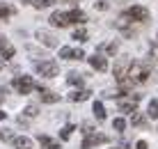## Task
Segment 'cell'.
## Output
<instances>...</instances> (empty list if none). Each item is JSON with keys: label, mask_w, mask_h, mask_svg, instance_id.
Here are the masks:
<instances>
[{"label": "cell", "mask_w": 158, "mask_h": 149, "mask_svg": "<svg viewBox=\"0 0 158 149\" xmlns=\"http://www.w3.org/2000/svg\"><path fill=\"white\" fill-rule=\"evenodd\" d=\"M35 71L39 76H44V78H55L60 74V64L53 62V60H39V62L35 64Z\"/></svg>", "instance_id": "cell-1"}, {"label": "cell", "mask_w": 158, "mask_h": 149, "mask_svg": "<svg viewBox=\"0 0 158 149\" xmlns=\"http://www.w3.org/2000/svg\"><path fill=\"white\" fill-rule=\"evenodd\" d=\"M122 19H126V21H135V23H140V21H142V23H144V21L149 19V12H147L144 7H140V5H133V7L124 9Z\"/></svg>", "instance_id": "cell-2"}, {"label": "cell", "mask_w": 158, "mask_h": 149, "mask_svg": "<svg viewBox=\"0 0 158 149\" xmlns=\"http://www.w3.org/2000/svg\"><path fill=\"white\" fill-rule=\"evenodd\" d=\"M131 64H133V62H131V57H126V55L117 60L115 69H112V74H115L117 83H122V80H124V78H126V76H128V69H131Z\"/></svg>", "instance_id": "cell-3"}, {"label": "cell", "mask_w": 158, "mask_h": 149, "mask_svg": "<svg viewBox=\"0 0 158 149\" xmlns=\"http://www.w3.org/2000/svg\"><path fill=\"white\" fill-rule=\"evenodd\" d=\"M14 90L19 92V94H30V92L35 90L32 76H19V78H14Z\"/></svg>", "instance_id": "cell-4"}, {"label": "cell", "mask_w": 158, "mask_h": 149, "mask_svg": "<svg viewBox=\"0 0 158 149\" xmlns=\"http://www.w3.org/2000/svg\"><path fill=\"white\" fill-rule=\"evenodd\" d=\"M103 142H108V138L103 135V133H89V135H85V140H83V149H94V147H99L103 145Z\"/></svg>", "instance_id": "cell-5"}, {"label": "cell", "mask_w": 158, "mask_h": 149, "mask_svg": "<svg viewBox=\"0 0 158 149\" xmlns=\"http://www.w3.org/2000/svg\"><path fill=\"white\" fill-rule=\"evenodd\" d=\"M37 39H39L44 46H48V48H57V37L53 35V32H48V30H37Z\"/></svg>", "instance_id": "cell-6"}, {"label": "cell", "mask_w": 158, "mask_h": 149, "mask_svg": "<svg viewBox=\"0 0 158 149\" xmlns=\"http://www.w3.org/2000/svg\"><path fill=\"white\" fill-rule=\"evenodd\" d=\"M138 94H133V92H131V96L128 99H122V101H119V110H122V113H135V106H138Z\"/></svg>", "instance_id": "cell-7"}, {"label": "cell", "mask_w": 158, "mask_h": 149, "mask_svg": "<svg viewBox=\"0 0 158 149\" xmlns=\"http://www.w3.org/2000/svg\"><path fill=\"white\" fill-rule=\"evenodd\" d=\"M60 57H64V60H85V53L80 51V48L64 46V48H60Z\"/></svg>", "instance_id": "cell-8"}, {"label": "cell", "mask_w": 158, "mask_h": 149, "mask_svg": "<svg viewBox=\"0 0 158 149\" xmlns=\"http://www.w3.org/2000/svg\"><path fill=\"white\" fill-rule=\"evenodd\" d=\"M0 55H2L5 60H12L14 57V46L9 44V39L5 35H0Z\"/></svg>", "instance_id": "cell-9"}, {"label": "cell", "mask_w": 158, "mask_h": 149, "mask_svg": "<svg viewBox=\"0 0 158 149\" xmlns=\"http://www.w3.org/2000/svg\"><path fill=\"white\" fill-rule=\"evenodd\" d=\"M87 62H89L96 71H106V69H108V60L103 57V55H99V53L92 55V57H87Z\"/></svg>", "instance_id": "cell-10"}, {"label": "cell", "mask_w": 158, "mask_h": 149, "mask_svg": "<svg viewBox=\"0 0 158 149\" xmlns=\"http://www.w3.org/2000/svg\"><path fill=\"white\" fill-rule=\"evenodd\" d=\"M67 21L69 23H85L87 16H85L83 9H71V12H67Z\"/></svg>", "instance_id": "cell-11"}, {"label": "cell", "mask_w": 158, "mask_h": 149, "mask_svg": "<svg viewBox=\"0 0 158 149\" xmlns=\"http://www.w3.org/2000/svg\"><path fill=\"white\" fill-rule=\"evenodd\" d=\"M51 23L55 25V28H67V25H69L67 14H62V12H53V14H51Z\"/></svg>", "instance_id": "cell-12"}, {"label": "cell", "mask_w": 158, "mask_h": 149, "mask_svg": "<svg viewBox=\"0 0 158 149\" xmlns=\"http://www.w3.org/2000/svg\"><path fill=\"white\" fill-rule=\"evenodd\" d=\"M67 83H69V85H73V87H83L85 85V78L78 74V71H71V74L67 76Z\"/></svg>", "instance_id": "cell-13"}, {"label": "cell", "mask_w": 158, "mask_h": 149, "mask_svg": "<svg viewBox=\"0 0 158 149\" xmlns=\"http://www.w3.org/2000/svg\"><path fill=\"white\" fill-rule=\"evenodd\" d=\"M37 140H39V145H41L44 149H60V145L53 140V138H48V135H39Z\"/></svg>", "instance_id": "cell-14"}, {"label": "cell", "mask_w": 158, "mask_h": 149, "mask_svg": "<svg viewBox=\"0 0 158 149\" xmlns=\"http://www.w3.org/2000/svg\"><path fill=\"white\" fill-rule=\"evenodd\" d=\"M103 53H106V55H115L117 53V41L108 44V46H106V44H101V46H99V55H103Z\"/></svg>", "instance_id": "cell-15"}, {"label": "cell", "mask_w": 158, "mask_h": 149, "mask_svg": "<svg viewBox=\"0 0 158 149\" xmlns=\"http://www.w3.org/2000/svg\"><path fill=\"white\" fill-rule=\"evenodd\" d=\"M41 101H46V103H57V101H60V94L48 92V90H41Z\"/></svg>", "instance_id": "cell-16"}, {"label": "cell", "mask_w": 158, "mask_h": 149, "mask_svg": "<svg viewBox=\"0 0 158 149\" xmlns=\"http://www.w3.org/2000/svg\"><path fill=\"white\" fill-rule=\"evenodd\" d=\"M87 96H89V92H87V90H76V92H71V94H69V99H71V101H76V103L85 101Z\"/></svg>", "instance_id": "cell-17"}, {"label": "cell", "mask_w": 158, "mask_h": 149, "mask_svg": "<svg viewBox=\"0 0 158 149\" xmlns=\"http://www.w3.org/2000/svg\"><path fill=\"white\" fill-rule=\"evenodd\" d=\"M14 147L16 149H30L32 140H30V138H14Z\"/></svg>", "instance_id": "cell-18"}, {"label": "cell", "mask_w": 158, "mask_h": 149, "mask_svg": "<svg viewBox=\"0 0 158 149\" xmlns=\"http://www.w3.org/2000/svg\"><path fill=\"white\" fill-rule=\"evenodd\" d=\"M94 117L96 119H106V108H103V101H94Z\"/></svg>", "instance_id": "cell-19"}, {"label": "cell", "mask_w": 158, "mask_h": 149, "mask_svg": "<svg viewBox=\"0 0 158 149\" xmlns=\"http://www.w3.org/2000/svg\"><path fill=\"white\" fill-rule=\"evenodd\" d=\"M147 115L151 119H158V99H151L149 101V108H147Z\"/></svg>", "instance_id": "cell-20"}, {"label": "cell", "mask_w": 158, "mask_h": 149, "mask_svg": "<svg viewBox=\"0 0 158 149\" xmlns=\"http://www.w3.org/2000/svg\"><path fill=\"white\" fill-rule=\"evenodd\" d=\"M14 131L12 129H0V140L2 142H14Z\"/></svg>", "instance_id": "cell-21"}, {"label": "cell", "mask_w": 158, "mask_h": 149, "mask_svg": "<svg viewBox=\"0 0 158 149\" xmlns=\"http://www.w3.org/2000/svg\"><path fill=\"white\" fill-rule=\"evenodd\" d=\"M73 131H76V126H73V124H67V126H62V131H60V138H62V140H69Z\"/></svg>", "instance_id": "cell-22"}, {"label": "cell", "mask_w": 158, "mask_h": 149, "mask_svg": "<svg viewBox=\"0 0 158 149\" xmlns=\"http://www.w3.org/2000/svg\"><path fill=\"white\" fill-rule=\"evenodd\" d=\"M14 14V9L9 7V5H0V21H5V19H9V16Z\"/></svg>", "instance_id": "cell-23"}, {"label": "cell", "mask_w": 158, "mask_h": 149, "mask_svg": "<svg viewBox=\"0 0 158 149\" xmlns=\"http://www.w3.org/2000/svg\"><path fill=\"white\" fill-rule=\"evenodd\" d=\"M32 5H35L37 9H46V7H51L53 2H55V0H30Z\"/></svg>", "instance_id": "cell-24"}, {"label": "cell", "mask_w": 158, "mask_h": 149, "mask_svg": "<svg viewBox=\"0 0 158 149\" xmlns=\"http://www.w3.org/2000/svg\"><path fill=\"white\" fill-rule=\"evenodd\" d=\"M133 126H147V117L142 113H135L133 115Z\"/></svg>", "instance_id": "cell-25"}, {"label": "cell", "mask_w": 158, "mask_h": 149, "mask_svg": "<svg viewBox=\"0 0 158 149\" xmlns=\"http://www.w3.org/2000/svg\"><path fill=\"white\" fill-rule=\"evenodd\" d=\"M73 39L76 41H87V30L85 28H78V30L73 32Z\"/></svg>", "instance_id": "cell-26"}, {"label": "cell", "mask_w": 158, "mask_h": 149, "mask_svg": "<svg viewBox=\"0 0 158 149\" xmlns=\"http://www.w3.org/2000/svg\"><path fill=\"white\" fill-rule=\"evenodd\" d=\"M112 126H115V131H119V133H122V131L126 129V119H124V117H117L115 122H112Z\"/></svg>", "instance_id": "cell-27"}, {"label": "cell", "mask_w": 158, "mask_h": 149, "mask_svg": "<svg viewBox=\"0 0 158 149\" xmlns=\"http://www.w3.org/2000/svg\"><path fill=\"white\" fill-rule=\"evenodd\" d=\"M37 115H39V108L37 106H28L25 108V117H37Z\"/></svg>", "instance_id": "cell-28"}, {"label": "cell", "mask_w": 158, "mask_h": 149, "mask_svg": "<svg viewBox=\"0 0 158 149\" xmlns=\"http://www.w3.org/2000/svg\"><path fill=\"white\" fill-rule=\"evenodd\" d=\"M83 133H85V135H89V133H94V126H92L89 122H85V124H83Z\"/></svg>", "instance_id": "cell-29"}, {"label": "cell", "mask_w": 158, "mask_h": 149, "mask_svg": "<svg viewBox=\"0 0 158 149\" xmlns=\"http://www.w3.org/2000/svg\"><path fill=\"white\" fill-rule=\"evenodd\" d=\"M94 7L99 9V12H103V9H108V2H106V0H99V2H96Z\"/></svg>", "instance_id": "cell-30"}, {"label": "cell", "mask_w": 158, "mask_h": 149, "mask_svg": "<svg viewBox=\"0 0 158 149\" xmlns=\"http://www.w3.org/2000/svg\"><path fill=\"white\" fill-rule=\"evenodd\" d=\"M135 149H149V142H147V140H140L138 145H135Z\"/></svg>", "instance_id": "cell-31"}, {"label": "cell", "mask_w": 158, "mask_h": 149, "mask_svg": "<svg viewBox=\"0 0 158 149\" xmlns=\"http://www.w3.org/2000/svg\"><path fill=\"white\" fill-rule=\"evenodd\" d=\"M5 117H7V113H2V110H0V122H2Z\"/></svg>", "instance_id": "cell-32"}, {"label": "cell", "mask_w": 158, "mask_h": 149, "mask_svg": "<svg viewBox=\"0 0 158 149\" xmlns=\"http://www.w3.org/2000/svg\"><path fill=\"white\" fill-rule=\"evenodd\" d=\"M112 149H128V147H126V145H124V147H112Z\"/></svg>", "instance_id": "cell-33"}, {"label": "cell", "mask_w": 158, "mask_h": 149, "mask_svg": "<svg viewBox=\"0 0 158 149\" xmlns=\"http://www.w3.org/2000/svg\"><path fill=\"white\" fill-rule=\"evenodd\" d=\"M23 2H30V0H23Z\"/></svg>", "instance_id": "cell-34"}, {"label": "cell", "mask_w": 158, "mask_h": 149, "mask_svg": "<svg viewBox=\"0 0 158 149\" xmlns=\"http://www.w3.org/2000/svg\"><path fill=\"white\" fill-rule=\"evenodd\" d=\"M0 69H2V64H0Z\"/></svg>", "instance_id": "cell-35"}]
</instances>
